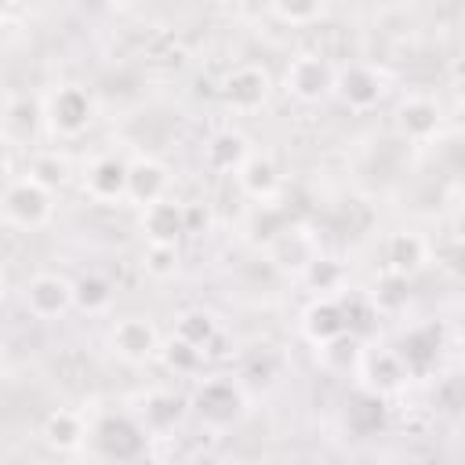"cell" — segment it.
<instances>
[{
    "instance_id": "cell-27",
    "label": "cell",
    "mask_w": 465,
    "mask_h": 465,
    "mask_svg": "<svg viewBox=\"0 0 465 465\" xmlns=\"http://www.w3.org/2000/svg\"><path fill=\"white\" fill-rule=\"evenodd\" d=\"M200 356H203L200 349H193V345H185V341H178V338H174V341H171V349H167V360H171L174 367H185V371H189V367H196V363H200Z\"/></svg>"
},
{
    "instance_id": "cell-3",
    "label": "cell",
    "mask_w": 465,
    "mask_h": 465,
    "mask_svg": "<svg viewBox=\"0 0 465 465\" xmlns=\"http://www.w3.org/2000/svg\"><path fill=\"white\" fill-rule=\"evenodd\" d=\"M338 84V69L323 54H294L283 69V91L298 102H323Z\"/></svg>"
},
{
    "instance_id": "cell-17",
    "label": "cell",
    "mask_w": 465,
    "mask_h": 465,
    "mask_svg": "<svg viewBox=\"0 0 465 465\" xmlns=\"http://www.w3.org/2000/svg\"><path fill=\"white\" fill-rule=\"evenodd\" d=\"M385 262H389V272L392 276H411L425 265V240L418 232H392L385 240Z\"/></svg>"
},
{
    "instance_id": "cell-9",
    "label": "cell",
    "mask_w": 465,
    "mask_h": 465,
    "mask_svg": "<svg viewBox=\"0 0 465 465\" xmlns=\"http://www.w3.org/2000/svg\"><path fill=\"white\" fill-rule=\"evenodd\" d=\"M142 232L156 247H178V240L189 232V211H185V203L163 196V200L142 207Z\"/></svg>"
},
{
    "instance_id": "cell-24",
    "label": "cell",
    "mask_w": 465,
    "mask_h": 465,
    "mask_svg": "<svg viewBox=\"0 0 465 465\" xmlns=\"http://www.w3.org/2000/svg\"><path fill=\"white\" fill-rule=\"evenodd\" d=\"M25 174H33L40 185H47L51 193L65 182V174H69V167H65V160L58 156V153H40V156H33V163H29V171Z\"/></svg>"
},
{
    "instance_id": "cell-16",
    "label": "cell",
    "mask_w": 465,
    "mask_h": 465,
    "mask_svg": "<svg viewBox=\"0 0 465 465\" xmlns=\"http://www.w3.org/2000/svg\"><path fill=\"white\" fill-rule=\"evenodd\" d=\"M44 124V102L29 98V94H11L4 105V131L11 142H29L36 134V127Z\"/></svg>"
},
{
    "instance_id": "cell-25",
    "label": "cell",
    "mask_w": 465,
    "mask_h": 465,
    "mask_svg": "<svg viewBox=\"0 0 465 465\" xmlns=\"http://www.w3.org/2000/svg\"><path fill=\"white\" fill-rule=\"evenodd\" d=\"M174 269H178V251L174 247H156V243H149L145 247V272L149 276H174Z\"/></svg>"
},
{
    "instance_id": "cell-19",
    "label": "cell",
    "mask_w": 465,
    "mask_h": 465,
    "mask_svg": "<svg viewBox=\"0 0 465 465\" xmlns=\"http://www.w3.org/2000/svg\"><path fill=\"white\" fill-rule=\"evenodd\" d=\"M196 407L211 421H229L236 414V407H240V392L232 389V381H207L196 392Z\"/></svg>"
},
{
    "instance_id": "cell-8",
    "label": "cell",
    "mask_w": 465,
    "mask_h": 465,
    "mask_svg": "<svg viewBox=\"0 0 465 465\" xmlns=\"http://www.w3.org/2000/svg\"><path fill=\"white\" fill-rule=\"evenodd\" d=\"M91 443H94L105 458H113V461H131V458L142 454L145 436H142V429H138L131 418H124V414H105V418L91 429Z\"/></svg>"
},
{
    "instance_id": "cell-11",
    "label": "cell",
    "mask_w": 465,
    "mask_h": 465,
    "mask_svg": "<svg viewBox=\"0 0 465 465\" xmlns=\"http://www.w3.org/2000/svg\"><path fill=\"white\" fill-rule=\"evenodd\" d=\"M440 124H443V109H440V102H432L429 94H411V98H403L400 109H396V127H400V134H403L407 142H418V145L432 142V138L440 134Z\"/></svg>"
},
{
    "instance_id": "cell-26",
    "label": "cell",
    "mask_w": 465,
    "mask_h": 465,
    "mask_svg": "<svg viewBox=\"0 0 465 465\" xmlns=\"http://www.w3.org/2000/svg\"><path fill=\"white\" fill-rule=\"evenodd\" d=\"M269 15H272V18H283L287 25H305V22L320 18L323 7H320V4H272Z\"/></svg>"
},
{
    "instance_id": "cell-10",
    "label": "cell",
    "mask_w": 465,
    "mask_h": 465,
    "mask_svg": "<svg viewBox=\"0 0 465 465\" xmlns=\"http://www.w3.org/2000/svg\"><path fill=\"white\" fill-rule=\"evenodd\" d=\"M127 182H131V163L105 153V156L91 160V167L84 174V193L98 203H116V200H127Z\"/></svg>"
},
{
    "instance_id": "cell-14",
    "label": "cell",
    "mask_w": 465,
    "mask_h": 465,
    "mask_svg": "<svg viewBox=\"0 0 465 465\" xmlns=\"http://www.w3.org/2000/svg\"><path fill=\"white\" fill-rule=\"evenodd\" d=\"M167 185H171V174L160 160L153 156H142L131 163V182H127V200H134L138 207H149L156 200L167 196Z\"/></svg>"
},
{
    "instance_id": "cell-13",
    "label": "cell",
    "mask_w": 465,
    "mask_h": 465,
    "mask_svg": "<svg viewBox=\"0 0 465 465\" xmlns=\"http://www.w3.org/2000/svg\"><path fill=\"white\" fill-rule=\"evenodd\" d=\"M280 167L269 153H251L243 160V167L236 171V185L254 200V203H272V196L280 193Z\"/></svg>"
},
{
    "instance_id": "cell-18",
    "label": "cell",
    "mask_w": 465,
    "mask_h": 465,
    "mask_svg": "<svg viewBox=\"0 0 465 465\" xmlns=\"http://www.w3.org/2000/svg\"><path fill=\"white\" fill-rule=\"evenodd\" d=\"M305 334H309V341H316V345H327V341L349 334V331H345V312L338 309V302H331V298L312 302L309 312H305Z\"/></svg>"
},
{
    "instance_id": "cell-7",
    "label": "cell",
    "mask_w": 465,
    "mask_h": 465,
    "mask_svg": "<svg viewBox=\"0 0 465 465\" xmlns=\"http://www.w3.org/2000/svg\"><path fill=\"white\" fill-rule=\"evenodd\" d=\"M334 91L341 94V102H345L349 109L367 113V109H374V105L381 102V94H385V76H381L374 65H367V62H349L345 69H338Z\"/></svg>"
},
{
    "instance_id": "cell-22",
    "label": "cell",
    "mask_w": 465,
    "mask_h": 465,
    "mask_svg": "<svg viewBox=\"0 0 465 465\" xmlns=\"http://www.w3.org/2000/svg\"><path fill=\"white\" fill-rule=\"evenodd\" d=\"M363 367H367V374H371V381H374V389H400L403 385V378H407V363L400 360V352H389V349H381V352H374V356H367L363 360Z\"/></svg>"
},
{
    "instance_id": "cell-2",
    "label": "cell",
    "mask_w": 465,
    "mask_h": 465,
    "mask_svg": "<svg viewBox=\"0 0 465 465\" xmlns=\"http://www.w3.org/2000/svg\"><path fill=\"white\" fill-rule=\"evenodd\" d=\"M94 120V98L80 84H62L44 98V124L58 138H80Z\"/></svg>"
},
{
    "instance_id": "cell-1",
    "label": "cell",
    "mask_w": 465,
    "mask_h": 465,
    "mask_svg": "<svg viewBox=\"0 0 465 465\" xmlns=\"http://www.w3.org/2000/svg\"><path fill=\"white\" fill-rule=\"evenodd\" d=\"M4 222L22 232H36L54 214V193L40 185L33 174H11L4 185Z\"/></svg>"
},
{
    "instance_id": "cell-6",
    "label": "cell",
    "mask_w": 465,
    "mask_h": 465,
    "mask_svg": "<svg viewBox=\"0 0 465 465\" xmlns=\"http://www.w3.org/2000/svg\"><path fill=\"white\" fill-rule=\"evenodd\" d=\"M109 349H113L124 363L138 367V363H149V360L156 356L160 334H156V327H153L145 316H124V320H116L113 331H109Z\"/></svg>"
},
{
    "instance_id": "cell-15",
    "label": "cell",
    "mask_w": 465,
    "mask_h": 465,
    "mask_svg": "<svg viewBox=\"0 0 465 465\" xmlns=\"http://www.w3.org/2000/svg\"><path fill=\"white\" fill-rule=\"evenodd\" d=\"M247 156H251V145H247V138L240 131H218L203 145V163L211 171H218V174H236Z\"/></svg>"
},
{
    "instance_id": "cell-28",
    "label": "cell",
    "mask_w": 465,
    "mask_h": 465,
    "mask_svg": "<svg viewBox=\"0 0 465 465\" xmlns=\"http://www.w3.org/2000/svg\"><path fill=\"white\" fill-rule=\"evenodd\" d=\"M454 127L465 134V98H458V105H454Z\"/></svg>"
},
{
    "instance_id": "cell-30",
    "label": "cell",
    "mask_w": 465,
    "mask_h": 465,
    "mask_svg": "<svg viewBox=\"0 0 465 465\" xmlns=\"http://www.w3.org/2000/svg\"><path fill=\"white\" fill-rule=\"evenodd\" d=\"M461 356H465V341H461Z\"/></svg>"
},
{
    "instance_id": "cell-29",
    "label": "cell",
    "mask_w": 465,
    "mask_h": 465,
    "mask_svg": "<svg viewBox=\"0 0 465 465\" xmlns=\"http://www.w3.org/2000/svg\"><path fill=\"white\" fill-rule=\"evenodd\" d=\"M454 236L465 243V207H461V211H458V218H454Z\"/></svg>"
},
{
    "instance_id": "cell-5",
    "label": "cell",
    "mask_w": 465,
    "mask_h": 465,
    "mask_svg": "<svg viewBox=\"0 0 465 465\" xmlns=\"http://www.w3.org/2000/svg\"><path fill=\"white\" fill-rule=\"evenodd\" d=\"M222 102L232 109V113H258L269 94H272V76L254 65V62H243V65H232L218 87Z\"/></svg>"
},
{
    "instance_id": "cell-23",
    "label": "cell",
    "mask_w": 465,
    "mask_h": 465,
    "mask_svg": "<svg viewBox=\"0 0 465 465\" xmlns=\"http://www.w3.org/2000/svg\"><path fill=\"white\" fill-rule=\"evenodd\" d=\"M113 305V283L98 272H87L76 280V309L94 316V312H105Z\"/></svg>"
},
{
    "instance_id": "cell-12",
    "label": "cell",
    "mask_w": 465,
    "mask_h": 465,
    "mask_svg": "<svg viewBox=\"0 0 465 465\" xmlns=\"http://www.w3.org/2000/svg\"><path fill=\"white\" fill-rule=\"evenodd\" d=\"M40 436H44V443H47L51 450L73 454V450H80V447L91 440V425L84 421V414H76V411H69V407H58V411H51V414L44 418Z\"/></svg>"
},
{
    "instance_id": "cell-20",
    "label": "cell",
    "mask_w": 465,
    "mask_h": 465,
    "mask_svg": "<svg viewBox=\"0 0 465 465\" xmlns=\"http://www.w3.org/2000/svg\"><path fill=\"white\" fill-rule=\"evenodd\" d=\"M247 232L258 240V243H276L280 236H287V214L276 207V203H254L251 214H247Z\"/></svg>"
},
{
    "instance_id": "cell-4",
    "label": "cell",
    "mask_w": 465,
    "mask_h": 465,
    "mask_svg": "<svg viewBox=\"0 0 465 465\" xmlns=\"http://www.w3.org/2000/svg\"><path fill=\"white\" fill-rule=\"evenodd\" d=\"M76 305V283L62 272H36L22 283V309L33 320H54Z\"/></svg>"
},
{
    "instance_id": "cell-21",
    "label": "cell",
    "mask_w": 465,
    "mask_h": 465,
    "mask_svg": "<svg viewBox=\"0 0 465 465\" xmlns=\"http://www.w3.org/2000/svg\"><path fill=\"white\" fill-rule=\"evenodd\" d=\"M214 334H218V323H214V316L203 312V309H189V312H182L178 323H174V338L185 341V345H193V349H200V352L211 345Z\"/></svg>"
}]
</instances>
